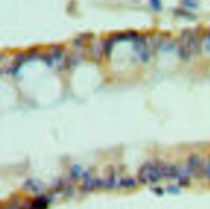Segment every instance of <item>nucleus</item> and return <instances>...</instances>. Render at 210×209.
Wrapping results in <instances>:
<instances>
[{"mask_svg":"<svg viewBox=\"0 0 210 209\" xmlns=\"http://www.w3.org/2000/svg\"><path fill=\"white\" fill-rule=\"evenodd\" d=\"M164 178V164L148 162L140 167L137 180L142 185L154 184Z\"/></svg>","mask_w":210,"mask_h":209,"instance_id":"obj_1","label":"nucleus"},{"mask_svg":"<svg viewBox=\"0 0 210 209\" xmlns=\"http://www.w3.org/2000/svg\"><path fill=\"white\" fill-rule=\"evenodd\" d=\"M187 166L186 171L189 173V175H191L193 176L196 178H202L203 177V172H204V164L202 162V159L200 158L198 154H191L187 159Z\"/></svg>","mask_w":210,"mask_h":209,"instance_id":"obj_2","label":"nucleus"},{"mask_svg":"<svg viewBox=\"0 0 210 209\" xmlns=\"http://www.w3.org/2000/svg\"><path fill=\"white\" fill-rule=\"evenodd\" d=\"M189 174L178 165L164 164V178L169 180H180L183 176Z\"/></svg>","mask_w":210,"mask_h":209,"instance_id":"obj_3","label":"nucleus"},{"mask_svg":"<svg viewBox=\"0 0 210 209\" xmlns=\"http://www.w3.org/2000/svg\"><path fill=\"white\" fill-rule=\"evenodd\" d=\"M136 182L131 177H124L122 179H120V181L117 183V186H119L121 188H133L136 186Z\"/></svg>","mask_w":210,"mask_h":209,"instance_id":"obj_4","label":"nucleus"},{"mask_svg":"<svg viewBox=\"0 0 210 209\" xmlns=\"http://www.w3.org/2000/svg\"><path fill=\"white\" fill-rule=\"evenodd\" d=\"M203 177L206 179L210 180V157H208V162L204 164V172H203Z\"/></svg>","mask_w":210,"mask_h":209,"instance_id":"obj_5","label":"nucleus"}]
</instances>
